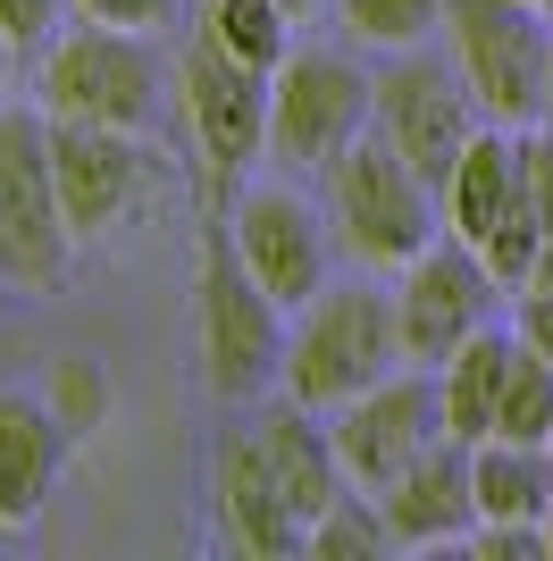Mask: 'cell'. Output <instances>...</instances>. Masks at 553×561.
<instances>
[{
	"mask_svg": "<svg viewBox=\"0 0 553 561\" xmlns=\"http://www.w3.org/2000/svg\"><path fill=\"white\" fill-rule=\"evenodd\" d=\"M394 369H411L403 310H394V294H377V268H369V277L319 285L294 310V328H285V377L276 386L294 402H311V411H345L352 394L386 386Z\"/></svg>",
	"mask_w": 553,
	"mask_h": 561,
	"instance_id": "1",
	"label": "cell"
},
{
	"mask_svg": "<svg viewBox=\"0 0 553 561\" xmlns=\"http://www.w3.org/2000/svg\"><path fill=\"white\" fill-rule=\"evenodd\" d=\"M193 335H202V377H210L218 402H260L285 377V302L244 268L227 210H210V227H202Z\"/></svg>",
	"mask_w": 553,
	"mask_h": 561,
	"instance_id": "2",
	"label": "cell"
},
{
	"mask_svg": "<svg viewBox=\"0 0 553 561\" xmlns=\"http://www.w3.org/2000/svg\"><path fill=\"white\" fill-rule=\"evenodd\" d=\"M327 227H336V252L352 268H411L444 234V193L394 151L386 126H369L327 168Z\"/></svg>",
	"mask_w": 553,
	"mask_h": 561,
	"instance_id": "3",
	"label": "cell"
},
{
	"mask_svg": "<svg viewBox=\"0 0 553 561\" xmlns=\"http://www.w3.org/2000/svg\"><path fill=\"white\" fill-rule=\"evenodd\" d=\"M160 93H168V68L135 25H101V18L59 25V43L34 59V110L43 117H84V126L151 135Z\"/></svg>",
	"mask_w": 553,
	"mask_h": 561,
	"instance_id": "4",
	"label": "cell"
},
{
	"mask_svg": "<svg viewBox=\"0 0 553 561\" xmlns=\"http://www.w3.org/2000/svg\"><path fill=\"white\" fill-rule=\"evenodd\" d=\"M444 43L470 76L486 126H545L553 93V9L545 0H444Z\"/></svg>",
	"mask_w": 553,
	"mask_h": 561,
	"instance_id": "5",
	"label": "cell"
},
{
	"mask_svg": "<svg viewBox=\"0 0 553 561\" xmlns=\"http://www.w3.org/2000/svg\"><path fill=\"white\" fill-rule=\"evenodd\" d=\"M76 227L50 168V117L0 110V294H50L68 277Z\"/></svg>",
	"mask_w": 553,
	"mask_h": 561,
	"instance_id": "6",
	"label": "cell"
},
{
	"mask_svg": "<svg viewBox=\"0 0 553 561\" xmlns=\"http://www.w3.org/2000/svg\"><path fill=\"white\" fill-rule=\"evenodd\" d=\"M377 126V76H361L345 50H285L269 76V160L276 168H336Z\"/></svg>",
	"mask_w": 553,
	"mask_h": 561,
	"instance_id": "7",
	"label": "cell"
},
{
	"mask_svg": "<svg viewBox=\"0 0 553 561\" xmlns=\"http://www.w3.org/2000/svg\"><path fill=\"white\" fill-rule=\"evenodd\" d=\"M177 101H184V126H193L210 210H227L244 193V168L269 151V76L227 59L210 34H193V50L177 59Z\"/></svg>",
	"mask_w": 553,
	"mask_h": 561,
	"instance_id": "8",
	"label": "cell"
},
{
	"mask_svg": "<svg viewBox=\"0 0 553 561\" xmlns=\"http://www.w3.org/2000/svg\"><path fill=\"white\" fill-rule=\"evenodd\" d=\"M478 93H470V76L428 59V50H403L386 76H377V126L394 135V151L428 176V185H453L461 151L478 142Z\"/></svg>",
	"mask_w": 553,
	"mask_h": 561,
	"instance_id": "9",
	"label": "cell"
},
{
	"mask_svg": "<svg viewBox=\"0 0 553 561\" xmlns=\"http://www.w3.org/2000/svg\"><path fill=\"white\" fill-rule=\"evenodd\" d=\"M495 268H486L461 234H437L428 252L403 268L394 285V310H403V352H411V369H444L470 335L486 328V310H495Z\"/></svg>",
	"mask_w": 553,
	"mask_h": 561,
	"instance_id": "10",
	"label": "cell"
},
{
	"mask_svg": "<svg viewBox=\"0 0 553 561\" xmlns=\"http://www.w3.org/2000/svg\"><path fill=\"white\" fill-rule=\"evenodd\" d=\"M50 168H59V202H68L76 243L126 227L151 202V176H160V160L143 151V135L84 126V117H50Z\"/></svg>",
	"mask_w": 553,
	"mask_h": 561,
	"instance_id": "11",
	"label": "cell"
},
{
	"mask_svg": "<svg viewBox=\"0 0 553 561\" xmlns=\"http://www.w3.org/2000/svg\"><path fill=\"white\" fill-rule=\"evenodd\" d=\"M227 227H235L244 268H252L285 310H302L327 285V243H336V227H327V210H311L302 193H285V185L235 193V202H227Z\"/></svg>",
	"mask_w": 553,
	"mask_h": 561,
	"instance_id": "12",
	"label": "cell"
},
{
	"mask_svg": "<svg viewBox=\"0 0 553 561\" xmlns=\"http://www.w3.org/2000/svg\"><path fill=\"white\" fill-rule=\"evenodd\" d=\"M444 436V411H437V386L419 369H394L386 386H369L336 411V453H345V478L352 486H394L419 453Z\"/></svg>",
	"mask_w": 553,
	"mask_h": 561,
	"instance_id": "13",
	"label": "cell"
},
{
	"mask_svg": "<svg viewBox=\"0 0 553 561\" xmlns=\"http://www.w3.org/2000/svg\"><path fill=\"white\" fill-rule=\"evenodd\" d=\"M210 503H218V537L235 553H260V561H285L302 553V512L285 503L276 486L269 453H260V427H227L218 445H210Z\"/></svg>",
	"mask_w": 553,
	"mask_h": 561,
	"instance_id": "14",
	"label": "cell"
},
{
	"mask_svg": "<svg viewBox=\"0 0 553 561\" xmlns=\"http://www.w3.org/2000/svg\"><path fill=\"white\" fill-rule=\"evenodd\" d=\"M537 218V193H529V135L520 126H478V142L461 151L453 185H444V234H461L470 252H486L504 227ZM545 227V218H537Z\"/></svg>",
	"mask_w": 553,
	"mask_h": 561,
	"instance_id": "15",
	"label": "cell"
},
{
	"mask_svg": "<svg viewBox=\"0 0 553 561\" xmlns=\"http://www.w3.org/2000/svg\"><path fill=\"white\" fill-rule=\"evenodd\" d=\"M377 512H386L394 545L411 553H437V545H461L478 528V478H470V445L437 436L394 486H377Z\"/></svg>",
	"mask_w": 553,
	"mask_h": 561,
	"instance_id": "16",
	"label": "cell"
},
{
	"mask_svg": "<svg viewBox=\"0 0 553 561\" xmlns=\"http://www.w3.org/2000/svg\"><path fill=\"white\" fill-rule=\"evenodd\" d=\"M68 445H76V427L59 420L50 394H18V386L0 394V528L43 519L50 486L68 469Z\"/></svg>",
	"mask_w": 553,
	"mask_h": 561,
	"instance_id": "17",
	"label": "cell"
},
{
	"mask_svg": "<svg viewBox=\"0 0 553 561\" xmlns=\"http://www.w3.org/2000/svg\"><path fill=\"white\" fill-rule=\"evenodd\" d=\"M252 427H260V453H269L285 503H294L302 528H311V519H319L327 503L352 486V478H345V453H336V427H319V411H311V402H294V394L269 402Z\"/></svg>",
	"mask_w": 553,
	"mask_h": 561,
	"instance_id": "18",
	"label": "cell"
},
{
	"mask_svg": "<svg viewBox=\"0 0 553 561\" xmlns=\"http://www.w3.org/2000/svg\"><path fill=\"white\" fill-rule=\"evenodd\" d=\"M511 352H520V335L478 328V335H470V344L437 369V411H444V436H453V445H486V436H495V402H504Z\"/></svg>",
	"mask_w": 553,
	"mask_h": 561,
	"instance_id": "19",
	"label": "cell"
},
{
	"mask_svg": "<svg viewBox=\"0 0 553 561\" xmlns=\"http://www.w3.org/2000/svg\"><path fill=\"white\" fill-rule=\"evenodd\" d=\"M470 478H478V519H545L553 512V453L486 436L470 445Z\"/></svg>",
	"mask_w": 553,
	"mask_h": 561,
	"instance_id": "20",
	"label": "cell"
},
{
	"mask_svg": "<svg viewBox=\"0 0 553 561\" xmlns=\"http://www.w3.org/2000/svg\"><path fill=\"white\" fill-rule=\"evenodd\" d=\"M202 34L227 50V59L276 76V68H285V50H294V9H285V0H210Z\"/></svg>",
	"mask_w": 553,
	"mask_h": 561,
	"instance_id": "21",
	"label": "cell"
},
{
	"mask_svg": "<svg viewBox=\"0 0 553 561\" xmlns=\"http://www.w3.org/2000/svg\"><path fill=\"white\" fill-rule=\"evenodd\" d=\"M495 436H511V445H545L553 436V360L537 344L511 352L504 402H495Z\"/></svg>",
	"mask_w": 553,
	"mask_h": 561,
	"instance_id": "22",
	"label": "cell"
},
{
	"mask_svg": "<svg viewBox=\"0 0 553 561\" xmlns=\"http://www.w3.org/2000/svg\"><path fill=\"white\" fill-rule=\"evenodd\" d=\"M302 553H311V561H377V553H394V528H386V512H377V503L336 494V503L311 519Z\"/></svg>",
	"mask_w": 553,
	"mask_h": 561,
	"instance_id": "23",
	"label": "cell"
},
{
	"mask_svg": "<svg viewBox=\"0 0 553 561\" xmlns=\"http://www.w3.org/2000/svg\"><path fill=\"white\" fill-rule=\"evenodd\" d=\"M345 34L369 50H419L428 34H444V0H336Z\"/></svg>",
	"mask_w": 553,
	"mask_h": 561,
	"instance_id": "24",
	"label": "cell"
},
{
	"mask_svg": "<svg viewBox=\"0 0 553 561\" xmlns=\"http://www.w3.org/2000/svg\"><path fill=\"white\" fill-rule=\"evenodd\" d=\"M461 553H478V561H553V545H545V519H478V528L461 537Z\"/></svg>",
	"mask_w": 553,
	"mask_h": 561,
	"instance_id": "25",
	"label": "cell"
},
{
	"mask_svg": "<svg viewBox=\"0 0 553 561\" xmlns=\"http://www.w3.org/2000/svg\"><path fill=\"white\" fill-rule=\"evenodd\" d=\"M50 402H59V420L84 436V427L110 411V386H101V369H92V360H68V369L50 377Z\"/></svg>",
	"mask_w": 553,
	"mask_h": 561,
	"instance_id": "26",
	"label": "cell"
},
{
	"mask_svg": "<svg viewBox=\"0 0 553 561\" xmlns=\"http://www.w3.org/2000/svg\"><path fill=\"white\" fill-rule=\"evenodd\" d=\"M76 0H0V25L18 34V50L25 59H43L50 43H59V18H68Z\"/></svg>",
	"mask_w": 553,
	"mask_h": 561,
	"instance_id": "27",
	"label": "cell"
},
{
	"mask_svg": "<svg viewBox=\"0 0 553 561\" xmlns=\"http://www.w3.org/2000/svg\"><path fill=\"white\" fill-rule=\"evenodd\" d=\"M76 18H101V25H135V34H151V25L177 18V0H76Z\"/></svg>",
	"mask_w": 553,
	"mask_h": 561,
	"instance_id": "28",
	"label": "cell"
},
{
	"mask_svg": "<svg viewBox=\"0 0 553 561\" xmlns=\"http://www.w3.org/2000/svg\"><path fill=\"white\" fill-rule=\"evenodd\" d=\"M511 335H520V344H537L553 360V294L545 285H520V319H511Z\"/></svg>",
	"mask_w": 553,
	"mask_h": 561,
	"instance_id": "29",
	"label": "cell"
},
{
	"mask_svg": "<svg viewBox=\"0 0 553 561\" xmlns=\"http://www.w3.org/2000/svg\"><path fill=\"white\" fill-rule=\"evenodd\" d=\"M529 193H537V218H545V234H553V126L529 135Z\"/></svg>",
	"mask_w": 553,
	"mask_h": 561,
	"instance_id": "30",
	"label": "cell"
},
{
	"mask_svg": "<svg viewBox=\"0 0 553 561\" xmlns=\"http://www.w3.org/2000/svg\"><path fill=\"white\" fill-rule=\"evenodd\" d=\"M18 59H25V50H18V34L0 25V93H9V76H18Z\"/></svg>",
	"mask_w": 553,
	"mask_h": 561,
	"instance_id": "31",
	"label": "cell"
},
{
	"mask_svg": "<svg viewBox=\"0 0 553 561\" xmlns=\"http://www.w3.org/2000/svg\"><path fill=\"white\" fill-rule=\"evenodd\" d=\"M529 285H545V294H553V234H545V252H537V277Z\"/></svg>",
	"mask_w": 553,
	"mask_h": 561,
	"instance_id": "32",
	"label": "cell"
},
{
	"mask_svg": "<svg viewBox=\"0 0 553 561\" xmlns=\"http://www.w3.org/2000/svg\"><path fill=\"white\" fill-rule=\"evenodd\" d=\"M285 9H294V18H311V9H319V0H285Z\"/></svg>",
	"mask_w": 553,
	"mask_h": 561,
	"instance_id": "33",
	"label": "cell"
},
{
	"mask_svg": "<svg viewBox=\"0 0 553 561\" xmlns=\"http://www.w3.org/2000/svg\"><path fill=\"white\" fill-rule=\"evenodd\" d=\"M545 545H553V512H545Z\"/></svg>",
	"mask_w": 553,
	"mask_h": 561,
	"instance_id": "34",
	"label": "cell"
},
{
	"mask_svg": "<svg viewBox=\"0 0 553 561\" xmlns=\"http://www.w3.org/2000/svg\"><path fill=\"white\" fill-rule=\"evenodd\" d=\"M545 126H553V93H545Z\"/></svg>",
	"mask_w": 553,
	"mask_h": 561,
	"instance_id": "35",
	"label": "cell"
},
{
	"mask_svg": "<svg viewBox=\"0 0 553 561\" xmlns=\"http://www.w3.org/2000/svg\"><path fill=\"white\" fill-rule=\"evenodd\" d=\"M545 453H553V436H545Z\"/></svg>",
	"mask_w": 553,
	"mask_h": 561,
	"instance_id": "36",
	"label": "cell"
},
{
	"mask_svg": "<svg viewBox=\"0 0 553 561\" xmlns=\"http://www.w3.org/2000/svg\"><path fill=\"white\" fill-rule=\"evenodd\" d=\"M545 9H553V0H545Z\"/></svg>",
	"mask_w": 553,
	"mask_h": 561,
	"instance_id": "37",
	"label": "cell"
}]
</instances>
